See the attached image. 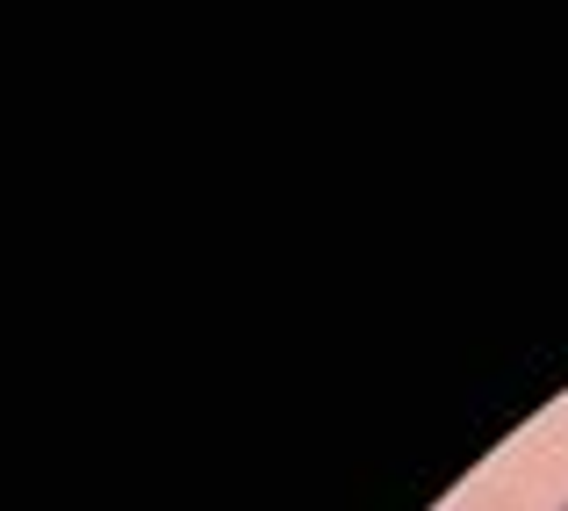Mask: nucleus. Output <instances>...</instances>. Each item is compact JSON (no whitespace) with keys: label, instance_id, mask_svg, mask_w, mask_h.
I'll list each match as a JSON object with an SVG mask.
<instances>
[{"label":"nucleus","instance_id":"nucleus-1","mask_svg":"<svg viewBox=\"0 0 568 511\" xmlns=\"http://www.w3.org/2000/svg\"><path fill=\"white\" fill-rule=\"evenodd\" d=\"M561 511H568V504H561Z\"/></svg>","mask_w":568,"mask_h":511}]
</instances>
